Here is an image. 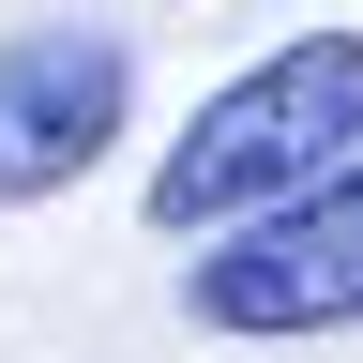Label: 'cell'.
<instances>
[{
	"instance_id": "1",
	"label": "cell",
	"mask_w": 363,
	"mask_h": 363,
	"mask_svg": "<svg viewBox=\"0 0 363 363\" xmlns=\"http://www.w3.org/2000/svg\"><path fill=\"white\" fill-rule=\"evenodd\" d=\"M348 152H363V30H288L272 61H242L197 121L167 136L152 227H167V242H227V227L318 197Z\"/></svg>"
},
{
	"instance_id": "2",
	"label": "cell",
	"mask_w": 363,
	"mask_h": 363,
	"mask_svg": "<svg viewBox=\"0 0 363 363\" xmlns=\"http://www.w3.org/2000/svg\"><path fill=\"white\" fill-rule=\"evenodd\" d=\"M182 303H197V333H348L363 318V152L318 182V197L197 242Z\"/></svg>"
},
{
	"instance_id": "3",
	"label": "cell",
	"mask_w": 363,
	"mask_h": 363,
	"mask_svg": "<svg viewBox=\"0 0 363 363\" xmlns=\"http://www.w3.org/2000/svg\"><path fill=\"white\" fill-rule=\"evenodd\" d=\"M136 106L121 30H16L0 45V197H61L106 167V136Z\"/></svg>"
}]
</instances>
